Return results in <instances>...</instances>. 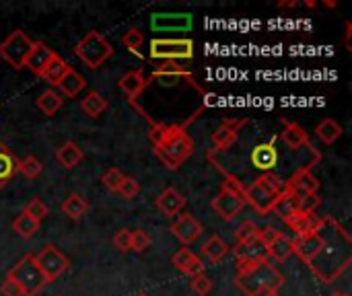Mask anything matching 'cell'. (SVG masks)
Wrapping results in <instances>:
<instances>
[{"mask_svg": "<svg viewBox=\"0 0 352 296\" xmlns=\"http://www.w3.org/2000/svg\"><path fill=\"white\" fill-rule=\"evenodd\" d=\"M322 237H324L322 251L316 255L309 268L316 272V276H320V280L330 284L351 266L352 241L349 231L332 216H324Z\"/></svg>", "mask_w": 352, "mask_h": 296, "instance_id": "6da1fadb", "label": "cell"}, {"mask_svg": "<svg viewBox=\"0 0 352 296\" xmlns=\"http://www.w3.org/2000/svg\"><path fill=\"white\" fill-rule=\"evenodd\" d=\"M155 157L171 171H177L194 155V140L186 132V126L155 124L148 132Z\"/></svg>", "mask_w": 352, "mask_h": 296, "instance_id": "7a4b0ae2", "label": "cell"}, {"mask_svg": "<svg viewBox=\"0 0 352 296\" xmlns=\"http://www.w3.org/2000/svg\"><path fill=\"white\" fill-rule=\"evenodd\" d=\"M235 286L250 296L260 288H272L280 291L285 284L283 274L270 264V260L264 262H235Z\"/></svg>", "mask_w": 352, "mask_h": 296, "instance_id": "3957f363", "label": "cell"}, {"mask_svg": "<svg viewBox=\"0 0 352 296\" xmlns=\"http://www.w3.org/2000/svg\"><path fill=\"white\" fill-rule=\"evenodd\" d=\"M285 192V181L274 173H262L258 179H254V183L245 185L243 192V200L245 204H250L260 216H266L272 212L274 200Z\"/></svg>", "mask_w": 352, "mask_h": 296, "instance_id": "277c9868", "label": "cell"}, {"mask_svg": "<svg viewBox=\"0 0 352 296\" xmlns=\"http://www.w3.org/2000/svg\"><path fill=\"white\" fill-rule=\"evenodd\" d=\"M6 276H8L10 280H14V282L21 286V291H23V295L25 296H37L45 286H47V280H45V276L41 274V270L37 268L35 255H33V253L23 255V258L8 270Z\"/></svg>", "mask_w": 352, "mask_h": 296, "instance_id": "5b68a950", "label": "cell"}, {"mask_svg": "<svg viewBox=\"0 0 352 296\" xmlns=\"http://www.w3.org/2000/svg\"><path fill=\"white\" fill-rule=\"evenodd\" d=\"M74 54L91 68L97 70L99 66H103L111 56H113V45L99 33V31H89L76 45H74Z\"/></svg>", "mask_w": 352, "mask_h": 296, "instance_id": "8992f818", "label": "cell"}, {"mask_svg": "<svg viewBox=\"0 0 352 296\" xmlns=\"http://www.w3.org/2000/svg\"><path fill=\"white\" fill-rule=\"evenodd\" d=\"M33 39L23 33L21 29H14L2 43H0V58L14 70L25 68V62L29 58V52L33 49Z\"/></svg>", "mask_w": 352, "mask_h": 296, "instance_id": "52a82bcc", "label": "cell"}, {"mask_svg": "<svg viewBox=\"0 0 352 296\" xmlns=\"http://www.w3.org/2000/svg\"><path fill=\"white\" fill-rule=\"evenodd\" d=\"M148 56L153 60L177 62L194 58V41L192 39H153Z\"/></svg>", "mask_w": 352, "mask_h": 296, "instance_id": "ba28073f", "label": "cell"}, {"mask_svg": "<svg viewBox=\"0 0 352 296\" xmlns=\"http://www.w3.org/2000/svg\"><path fill=\"white\" fill-rule=\"evenodd\" d=\"M35 264H37V268L41 270V274L45 276L47 284L54 282L56 278H60V276L70 268L68 258H66L60 249H56L54 245H45V247L35 255Z\"/></svg>", "mask_w": 352, "mask_h": 296, "instance_id": "9c48e42d", "label": "cell"}, {"mask_svg": "<svg viewBox=\"0 0 352 296\" xmlns=\"http://www.w3.org/2000/svg\"><path fill=\"white\" fill-rule=\"evenodd\" d=\"M285 190H289L291 194H295L297 198L303 196H311L320 192V179L309 171V169H297L287 181H285Z\"/></svg>", "mask_w": 352, "mask_h": 296, "instance_id": "30bf717a", "label": "cell"}, {"mask_svg": "<svg viewBox=\"0 0 352 296\" xmlns=\"http://www.w3.org/2000/svg\"><path fill=\"white\" fill-rule=\"evenodd\" d=\"M210 208L223 218V220H233L243 208H245V200L243 196H237V194H229V192H221L212 198L210 202Z\"/></svg>", "mask_w": 352, "mask_h": 296, "instance_id": "8fae6325", "label": "cell"}, {"mask_svg": "<svg viewBox=\"0 0 352 296\" xmlns=\"http://www.w3.org/2000/svg\"><path fill=\"white\" fill-rule=\"evenodd\" d=\"M285 223L295 233V237H309V235H316V233L322 231L324 216H320L316 212H297Z\"/></svg>", "mask_w": 352, "mask_h": 296, "instance_id": "7c38bea8", "label": "cell"}, {"mask_svg": "<svg viewBox=\"0 0 352 296\" xmlns=\"http://www.w3.org/2000/svg\"><path fill=\"white\" fill-rule=\"evenodd\" d=\"M252 165H254V169H260L264 173H270L278 165L276 136H272L268 142H262V144L254 146V150H252Z\"/></svg>", "mask_w": 352, "mask_h": 296, "instance_id": "4fadbf2b", "label": "cell"}, {"mask_svg": "<svg viewBox=\"0 0 352 296\" xmlns=\"http://www.w3.org/2000/svg\"><path fill=\"white\" fill-rule=\"evenodd\" d=\"M202 225L192 216V214H182L173 225H171V233H173V237L184 245V247H188V245H192L194 241H198L200 239V235H202Z\"/></svg>", "mask_w": 352, "mask_h": 296, "instance_id": "5bb4252c", "label": "cell"}, {"mask_svg": "<svg viewBox=\"0 0 352 296\" xmlns=\"http://www.w3.org/2000/svg\"><path fill=\"white\" fill-rule=\"evenodd\" d=\"M245 124H248V119H225V122L212 132V144H214L212 152L231 148V146L235 144L237 136H239L241 126H245Z\"/></svg>", "mask_w": 352, "mask_h": 296, "instance_id": "9a60e30c", "label": "cell"}, {"mask_svg": "<svg viewBox=\"0 0 352 296\" xmlns=\"http://www.w3.org/2000/svg\"><path fill=\"white\" fill-rule=\"evenodd\" d=\"M322 245H324L322 231L316 235H309V237H295L293 239V255H297L303 264L309 266L316 260V255L322 251Z\"/></svg>", "mask_w": 352, "mask_h": 296, "instance_id": "2e32d148", "label": "cell"}, {"mask_svg": "<svg viewBox=\"0 0 352 296\" xmlns=\"http://www.w3.org/2000/svg\"><path fill=\"white\" fill-rule=\"evenodd\" d=\"M171 264L186 276L194 278V276H200L204 274V262L190 249V247H182L179 251L173 253L171 258Z\"/></svg>", "mask_w": 352, "mask_h": 296, "instance_id": "e0dca14e", "label": "cell"}, {"mask_svg": "<svg viewBox=\"0 0 352 296\" xmlns=\"http://www.w3.org/2000/svg\"><path fill=\"white\" fill-rule=\"evenodd\" d=\"M235 262H264L268 260V249L260 239H252L245 243H237L233 247Z\"/></svg>", "mask_w": 352, "mask_h": 296, "instance_id": "ac0fdd59", "label": "cell"}, {"mask_svg": "<svg viewBox=\"0 0 352 296\" xmlns=\"http://www.w3.org/2000/svg\"><path fill=\"white\" fill-rule=\"evenodd\" d=\"M157 208L165 214V216H177L184 206H186V198L175 190V187H165L159 196H157Z\"/></svg>", "mask_w": 352, "mask_h": 296, "instance_id": "d6986e66", "label": "cell"}, {"mask_svg": "<svg viewBox=\"0 0 352 296\" xmlns=\"http://www.w3.org/2000/svg\"><path fill=\"white\" fill-rule=\"evenodd\" d=\"M118 87L126 93V97H128L130 101H134V99H138V97L144 93V89L148 87V78L144 76L142 70H130V72H126V74L120 78Z\"/></svg>", "mask_w": 352, "mask_h": 296, "instance_id": "ffe728a7", "label": "cell"}, {"mask_svg": "<svg viewBox=\"0 0 352 296\" xmlns=\"http://www.w3.org/2000/svg\"><path fill=\"white\" fill-rule=\"evenodd\" d=\"M54 54H56V52L50 49L43 41H35V43H33V49L29 52V58H27V62H25V68H29L35 76H39L41 70H43L45 64L52 60Z\"/></svg>", "mask_w": 352, "mask_h": 296, "instance_id": "44dd1931", "label": "cell"}, {"mask_svg": "<svg viewBox=\"0 0 352 296\" xmlns=\"http://www.w3.org/2000/svg\"><path fill=\"white\" fill-rule=\"evenodd\" d=\"M280 138L287 144V148H291L293 152H297V150H301V148H305L309 144V136H307L305 128L295 124V122L285 126V130L280 132Z\"/></svg>", "mask_w": 352, "mask_h": 296, "instance_id": "7402d4cb", "label": "cell"}, {"mask_svg": "<svg viewBox=\"0 0 352 296\" xmlns=\"http://www.w3.org/2000/svg\"><path fill=\"white\" fill-rule=\"evenodd\" d=\"M299 212V198L295 194H291L289 190H285L276 200H274V206H272V214H276L278 218L283 220H289L293 214Z\"/></svg>", "mask_w": 352, "mask_h": 296, "instance_id": "603a6c76", "label": "cell"}, {"mask_svg": "<svg viewBox=\"0 0 352 296\" xmlns=\"http://www.w3.org/2000/svg\"><path fill=\"white\" fill-rule=\"evenodd\" d=\"M188 78L190 82H194L192 74L179 64V62H163L161 66H157L151 74V80H173V78Z\"/></svg>", "mask_w": 352, "mask_h": 296, "instance_id": "cb8c5ba5", "label": "cell"}, {"mask_svg": "<svg viewBox=\"0 0 352 296\" xmlns=\"http://www.w3.org/2000/svg\"><path fill=\"white\" fill-rule=\"evenodd\" d=\"M58 89H60V93L64 95V97H78V93L87 87V82H85V78L74 70V68H68V72L62 76V80L56 84Z\"/></svg>", "mask_w": 352, "mask_h": 296, "instance_id": "d4e9b609", "label": "cell"}, {"mask_svg": "<svg viewBox=\"0 0 352 296\" xmlns=\"http://www.w3.org/2000/svg\"><path fill=\"white\" fill-rule=\"evenodd\" d=\"M35 105H37V109H39L43 115L52 117V115H56V113L64 107V99H62V95L56 93L54 89H47V91H43V93L37 97Z\"/></svg>", "mask_w": 352, "mask_h": 296, "instance_id": "484cf974", "label": "cell"}, {"mask_svg": "<svg viewBox=\"0 0 352 296\" xmlns=\"http://www.w3.org/2000/svg\"><path fill=\"white\" fill-rule=\"evenodd\" d=\"M229 251H231V247H229L227 241L221 239L219 235H212V237L202 245V255H204L208 262H212V264H219L221 260H225V258L229 255Z\"/></svg>", "mask_w": 352, "mask_h": 296, "instance_id": "4316f807", "label": "cell"}, {"mask_svg": "<svg viewBox=\"0 0 352 296\" xmlns=\"http://www.w3.org/2000/svg\"><path fill=\"white\" fill-rule=\"evenodd\" d=\"M56 159L60 161V165L64 167V169H74L82 159H85V155H82V150L78 148V144H74V142H64L62 146H58V150H56Z\"/></svg>", "mask_w": 352, "mask_h": 296, "instance_id": "83f0119b", "label": "cell"}, {"mask_svg": "<svg viewBox=\"0 0 352 296\" xmlns=\"http://www.w3.org/2000/svg\"><path fill=\"white\" fill-rule=\"evenodd\" d=\"M68 64L64 62V58L62 56H58V54H54L52 56V60L45 64V68L41 70V74H39V78H43V80H47L50 84H58L60 80H62V76L68 72Z\"/></svg>", "mask_w": 352, "mask_h": 296, "instance_id": "f1b7e54d", "label": "cell"}, {"mask_svg": "<svg viewBox=\"0 0 352 296\" xmlns=\"http://www.w3.org/2000/svg\"><path fill=\"white\" fill-rule=\"evenodd\" d=\"M316 134H318V138H320L322 142H326V144H334L336 140H340V138H342L344 130H342V126H340L336 119L326 117V119H322V122L316 126Z\"/></svg>", "mask_w": 352, "mask_h": 296, "instance_id": "f546056e", "label": "cell"}, {"mask_svg": "<svg viewBox=\"0 0 352 296\" xmlns=\"http://www.w3.org/2000/svg\"><path fill=\"white\" fill-rule=\"evenodd\" d=\"M19 167V159L2 144L0 146V190L14 177Z\"/></svg>", "mask_w": 352, "mask_h": 296, "instance_id": "4dcf8cb0", "label": "cell"}, {"mask_svg": "<svg viewBox=\"0 0 352 296\" xmlns=\"http://www.w3.org/2000/svg\"><path fill=\"white\" fill-rule=\"evenodd\" d=\"M107 107H109V103H107V99L99 91H89V95L85 99H80V109L89 117H99Z\"/></svg>", "mask_w": 352, "mask_h": 296, "instance_id": "1f68e13d", "label": "cell"}, {"mask_svg": "<svg viewBox=\"0 0 352 296\" xmlns=\"http://www.w3.org/2000/svg\"><path fill=\"white\" fill-rule=\"evenodd\" d=\"M62 212L70 218V220H80L87 212H89V204L80 194H70L64 202H62Z\"/></svg>", "mask_w": 352, "mask_h": 296, "instance_id": "d6a6232c", "label": "cell"}, {"mask_svg": "<svg viewBox=\"0 0 352 296\" xmlns=\"http://www.w3.org/2000/svg\"><path fill=\"white\" fill-rule=\"evenodd\" d=\"M266 249H268V260L272 258L274 262H287L293 255V239L280 233Z\"/></svg>", "mask_w": 352, "mask_h": 296, "instance_id": "836d02e7", "label": "cell"}, {"mask_svg": "<svg viewBox=\"0 0 352 296\" xmlns=\"http://www.w3.org/2000/svg\"><path fill=\"white\" fill-rule=\"evenodd\" d=\"M39 223H35L31 216H27L25 212H21L14 220H12V231L19 235V237H23V239H31L37 231H39Z\"/></svg>", "mask_w": 352, "mask_h": 296, "instance_id": "e575fe53", "label": "cell"}, {"mask_svg": "<svg viewBox=\"0 0 352 296\" xmlns=\"http://www.w3.org/2000/svg\"><path fill=\"white\" fill-rule=\"evenodd\" d=\"M41 171H43V163L37 157H25L23 161H19V167H16V173H21L27 179L39 177Z\"/></svg>", "mask_w": 352, "mask_h": 296, "instance_id": "d590c367", "label": "cell"}, {"mask_svg": "<svg viewBox=\"0 0 352 296\" xmlns=\"http://www.w3.org/2000/svg\"><path fill=\"white\" fill-rule=\"evenodd\" d=\"M23 212H25L27 216H31L35 223H39V225H41V220L50 214V208H47V204H45L43 200H39V198H31V200L27 202V206L23 208Z\"/></svg>", "mask_w": 352, "mask_h": 296, "instance_id": "8d00e7d4", "label": "cell"}, {"mask_svg": "<svg viewBox=\"0 0 352 296\" xmlns=\"http://www.w3.org/2000/svg\"><path fill=\"white\" fill-rule=\"evenodd\" d=\"M122 43L126 45V49H130L132 54L140 56V47L144 43V33L140 29H128L122 37Z\"/></svg>", "mask_w": 352, "mask_h": 296, "instance_id": "74e56055", "label": "cell"}, {"mask_svg": "<svg viewBox=\"0 0 352 296\" xmlns=\"http://www.w3.org/2000/svg\"><path fill=\"white\" fill-rule=\"evenodd\" d=\"M124 173L118 169V167H109L103 175H101V183H103V187L107 190V192H118L120 190V185H122V181H124Z\"/></svg>", "mask_w": 352, "mask_h": 296, "instance_id": "f35d334b", "label": "cell"}, {"mask_svg": "<svg viewBox=\"0 0 352 296\" xmlns=\"http://www.w3.org/2000/svg\"><path fill=\"white\" fill-rule=\"evenodd\" d=\"M258 233H260V227L254 220H243L233 237H235V243H245V241L258 239Z\"/></svg>", "mask_w": 352, "mask_h": 296, "instance_id": "ab89813d", "label": "cell"}, {"mask_svg": "<svg viewBox=\"0 0 352 296\" xmlns=\"http://www.w3.org/2000/svg\"><path fill=\"white\" fill-rule=\"evenodd\" d=\"M151 247V237L146 231L138 229V231H132V243H130V251H136V253H144L146 249Z\"/></svg>", "mask_w": 352, "mask_h": 296, "instance_id": "60d3db41", "label": "cell"}, {"mask_svg": "<svg viewBox=\"0 0 352 296\" xmlns=\"http://www.w3.org/2000/svg\"><path fill=\"white\" fill-rule=\"evenodd\" d=\"M190 286H192V291L198 296H208L212 293V286H214V284H212V280H210L206 274H200V276H194V278H192Z\"/></svg>", "mask_w": 352, "mask_h": 296, "instance_id": "b9f144b4", "label": "cell"}, {"mask_svg": "<svg viewBox=\"0 0 352 296\" xmlns=\"http://www.w3.org/2000/svg\"><path fill=\"white\" fill-rule=\"evenodd\" d=\"M221 171H223V169H221ZM223 173H225V181H223V190H221V192H229V194L243 196L245 183H243L239 177H235V175H231V173H227V171H223Z\"/></svg>", "mask_w": 352, "mask_h": 296, "instance_id": "7bdbcfd3", "label": "cell"}, {"mask_svg": "<svg viewBox=\"0 0 352 296\" xmlns=\"http://www.w3.org/2000/svg\"><path fill=\"white\" fill-rule=\"evenodd\" d=\"M118 194L124 198V200H132V198H136L138 194H140V183L134 179V177H124V181H122V185H120V190H118Z\"/></svg>", "mask_w": 352, "mask_h": 296, "instance_id": "ee69618b", "label": "cell"}, {"mask_svg": "<svg viewBox=\"0 0 352 296\" xmlns=\"http://www.w3.org/2000/svg\"><path fill=\"white\" fill-rule=\"evenodd\" d=\"M130 243H132V231L122 229V231L116 233V237H113V247H116L118 251L128 253V251H130Z\"/></svg>", "mask_w": 352, "mask_h": 296, "instance_id": "f6af8a7d", "label": "cell"}, {"mask_svg": "<svg viewBox=\"0 0 352 296\" xmlns=\"http://www.w3.org/2000/svg\"><path fill=\"white\" fill-rule=\"evenodd\" d=\"M322 204V198L318 194H311V196H303L299 198V212H316Z\"/></svg>", "mask_w": 352, "mask_h": 296, "instance_id": "bcb514c9", "label": "cell"}, {"mask_svg": "<svg viewBox=\"0 0 352 296\" xmlns=\"http://www.w3.org/2000/svg\"><path fill=\"white\" fill-rule=\"evenodd\" d=\"M0 295L2 296H25L23 295V291H21V286L14 282V280H10L8 276L4 278V282L0 284Z\"/></svg>", "mask_w": 352, "mask_h": 296, "instance_id": "7dc6e473", "label": "cell"}, {"mask_svg": "<svg viewBox=\"0 0 352 296\" xmlns=\"http://www.w3.org/2000/svg\"><path fill=\"white\" fill-rule=\"evenodd\" d=\"M278 235H280V231H276L274 227H264V229H260V233H258V239H260V241H262V243L268 247V245H270V243H272V241H274Z\"/></svg>", "mask_w": 352, "mask_h": 296, "instance_id": "c3c4849f", "label": "cell"}, {"mask_svg": "<svg viewBox=\"0 0 352 296\" xmlns=\"http://www.w3.org/2000/svg\"><path fill=\"white\" fill-rule=\"evenodd\" d=\"M250 296H278V291H272V288H260V291L252 293Z\"/></svg>", "mask_w": 352, "mask_h": 296, "instance_id": "681fc988", "label": "cell"}, {"mask_svg": "<svg viewBox=\"0 0 352 296\" xmlns=\"http://www.w3.org/2000/svg\"><path fill=\"white\" fill-rule=\"evenodd\" d=\"M278 6H280V8H293V6H299V2H297V0H291V2H280Z\"/></svg>", "mask_w": 352, "mask_h": 296, "instance_id": "f907efd6", "label": "cell"}, {"mask_svg": "<svg viewBox=\"0 0 352 296\" xmlns=\"http://www.w3.org/2000/svg\"><path fill=\"white\" fill-rule=\"evenodd\" d=\"M326 6H330V8H334V6H338V2H334V0H328V2H324Z\"/></svg>", "mask_w": 352, "mask_h": 296, "instance_id": "816d5d0a", "label": "cell"}, {"mask_svg": "<svg viewBox=\"0 0 352 296\" xmlns=\"http://www.w3.org/2000/svg\"><path fill=\"white\" fill-rule=\"evenodd\" d=\"M332 296H349V295H344V293H336V295H332Z\"/></svg>", "mask_w": 352, "mask_h": 296, "instance_id": "f5cc1de1", "label": "cell"}, {"mask_svg": "<svg viewBox=\"0 0 352 296\" xmlns=\"http://www.w3.org/2000/svg\"><path fill=\"white\" fill-rule=\"evenodd\" d=\"M136 296H148V295H144V293H140V295H136Z\"/></svg>", "mask_w": 352, "mask_h": 296, "instance_id": "db71d44e", "label": "cell"}, {"mask_svg": "<svg viewBox=\"0 0 352 296\" xmlns=\"http://www.w3.org/2000/svg\"><path fill=\"white\" fill-rule=\"evenodd\" d=\"M56 296H62V295H56Z\"/></svg>", "mask_w": 352, "mask_h": 296, "instance_id": "11a10c76", "label": "cell"}, {"mask_svg": "<svg viewBox=\"0 0 352 296\" xmlns=\"http://www.w3.org/2000/svg\"><path fill=\"white\" fill-rule=\"evenodd\" d=\"M0 146H2V142H0Z\"/></svg>", "mask_w": 352, "mask_h": 296, "instance_id": "9f6ffc18", "label": "cell"}]
</instances>
